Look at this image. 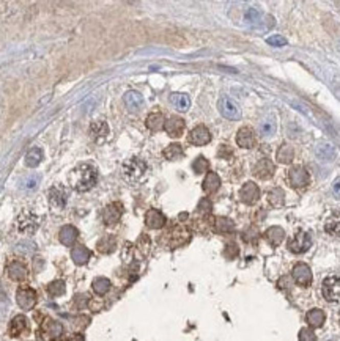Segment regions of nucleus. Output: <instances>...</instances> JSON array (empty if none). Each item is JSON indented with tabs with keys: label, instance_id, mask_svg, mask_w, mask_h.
Listing matches in <instances>:
<instances>
[{
	"label": "nucleus",
	"instance_id": "f257e3e1",
	"mask_svg": "<svg viewBox=\"0 0 340 341\" xmlns=\"http://www.w3.org/2000/svg\"><path fill=\"white\" fill-rule=\"evenodd\" d=\"M98 179V173L95 170V167L88 165V164H81L77 165L71 173H70V183L71 186L79 190V192H87L90 190Z\"/></svg>",
	"mask_w": 340,
	"mask_h": 341
},
{
	"label": "nucleus",
	"instance_id": "f03ea898",
	"mask_svg": "<svg viewBox=\"0 0 340 341\" xmlns=\"http://www.w3.org/2000/svg\"><path fill=\"white\" fill-rule=\"evenodd\" d=\"M147 172V162L139 157L128 159L123 164V176L131 183H137Z\"/></svg>",
	"mask_w": 340,
	"mask_h": 341
},
{
	"label": "nucleus",
	"instance_id": "7ed1b4c3",
	"mask_svg": "<svg viewBox=\"0 0 340 341\" xmlns=\"http://www.w3.org/2000/svg\"><path fill=\"white\" fill-rule=\"evenodd\" d=\"M323 297L328 302H338L340 300V275H329L323 280L322 285Z\"/></svg>",
	"mask_w": 340,
	"mask_h": 341
},
{
	"label": "nucleus",
	"instance_id": "20e7f679",
	"mask_svg": "<svg viewBox=\"0 0 340 341\" xmlns=\"http://www.w3.org/2000/svg\"><path fill=\"white\" fill-rule=\"evenodd\" d=\"M288 183L293 189H306L310 184V175L301 165H293L288 170Z\"/></svg>",
	"mask_w": 340,
	"mask_h": 341
},
{
	"label": "nucleus",
	"instance_id": "39448f33",
	"mask_svg": "<svg viewBox=\"0 0 340 341\" xmlns=\"http://www.w3.org/2000/svg\"><path fill=\"white\" fill-rule=\"evenodd\" d=\"M312 247V237L306 231H298L290 240H288V250L291 253H304Z\"/></svg>",
	"mask_w": 340,
	"mask_h": 341
},
{
	"label": "nucleus",
	"instance_id": "423d86ee",
	"mask_svg": "<svg viewBox=\"0 0 340 341\" xmlns=\"http://www.w3.org/2000/svg\"><path fill=\"white\" fill-rule=\"evenodd\" d=\"M217 109H219V112H221V115L224 118L233 119V121H236V119L241 118V110H239L236 103L233 101V99H230L229 96H222L221 99H219V101H217Z\"/></svg>",
	"mask_w": 340,
	"mask_h": 341
},
{
	"label": "nucleus",
	"instance_id": "0eeeda50",
	"mask_svg": "<svg viewBox=\"0 0 340 341\" xmlns=\"http://www.w3.org/2000/svg\"><path fill=\"white\" fill-rule=\"evenodd\" d=\"M16 302L22 310L29 311L36 304V293L30 286H21L16 293Z\"/></svg>",
	"mask_w": 340,
	"mask_h": 341
},
{
	"label": "nucleus",
	"instance_id": "6e6552de",
	"mask_svg": "<svg viewBox=\"0 0 340 341\" xmlns=\"http://www.w3.org/2000/svg\"><path fill=\"white\" fill-rule=\"evenodd\" d=\"M164 237H167V246L175 249V247H179V246H185L188 240L191 239V234H189V231L185 227L178 225V227L172 228L167 233V236H164Z\"/></svg>",
	"mask_w": 340,
	"mask_h": 341
},
{
	"label": "nucleus",
	"instance_id": "1a4fd4ad",
	"mask_svg": "<svg viewBox=\"0 0 340 341\" xmlns=\"http://www.w3.org/2000/svg\"><path fill=\"white\" fill-rule=\"evenodd\" d=\"M63 333V326L54 319H46L41 324V338L44 341H57Z\"/></svg>",
	"mask_w": 340,
	"mask_h": 341
},
{
	"label": "nucleus",
	"instance_id": "9d476101",
	"mask_svg": "<svg viewBox=\"0 0 340 341\" xmlns=\"http://www.w3.org/2000/svg\"><path fill=\"white\" fill-rule=\"evenodd\" d=\"M291 275H293V280H294V282H296L299 286L307 288V286H310V283H312V271H310V267H309L307 264H304V263H298V264L293 267Z\"/></svg>",
	"mask_w": 340,
	"mask_h": 341
},
{
	"label": "nucleus",
	"instance_id": "9b49d317",
	"mask_svg": "<svg viewBox=\"0 0 340 341\" xmlns=\"http://www.w3.org/2000/svg\"><path fill=\"white\" fill-rule=\"evenodd\" d=\"M188 140H189V143H192L195 147H203V145H208L211 142V134H210L207 126L198 125L191 131Z\"/></svg>",
	"mask_w": 340,
	"mask_h": 341
},
{
	"label": "nucleus",
	"instance_id": "f8f14e48",
	"mask_svg": "<svg viewBox=\"0 0 340 341\" xmlns=\"http://www.w3.org/2000/svg\"><path fill=\"white\" fill-rule=\"evenodd\" d=\"M239 200L246 205H255L260 200V189L255 183L249 181L246 183L241 190H239Z\"/></svg>",
	"mask_w": 340,
	"mask_h": 341
},
{
	"label": "nucleus",
	"instance_id": "ddd939ff",
	"mask_svg": "<svg viewBox=\"0 0 340 341\" xmlns=\"http://www.w3.org/2000/svg\"><path fill=\"white\" fill-rule=\"evenodd\" d=\"M19 230L24 233H33L38 225H39V218L35 212L32 211H24L21 215H19Z\"/></svg>",
	"mask_w": 340,
	"mask_h": 341
},
{
	"label": "nucleus",
	"instance_id": "4468645a",
	"mask_svg": "<svg viewBox=\"0 0 340 341\" xmlns=\"http://www.w3.org/2000/svg\"><path fill=\"white\" fill-rule=\"evenodd\" d=\"M254 175L258 178V179H269L274 176V172H276V167L274 164L271 162L269 159H260L258 162L254 165Z\"/></svg>",
	"mask_w": 340,
	"mask_h": 341
},
{
	"label": "nucleus",
	"instance_id": "2eb2a0df",
	"mask_svg": "<svg viewBox=\"0 0 340 341\" xmlns=\"http://www.w3.org/2000/svg\"><path fill=\"white\" fill-rule=\"evenodd\" d=\"M122 214H123V206L122 203H110L104 208L103 211V220L106 225H115L120 218H122Z\"/></svg>",
	"mask_w": 340,
	"mask_h": 341
},
{
	"label": "nucleus",
	"instance_id": "dca6fc26",
	"mask_svg": "<svg viewBox=\"0 0 340 341\" xmlns=\"http://www.w3.org/2000/svg\"><path fill=\"white\" fill-rule=\"evenodd\" d=\"M185 119L179 116H170L167 121L164 123V131L167 132V135L170 137H182L185 132Z\"/></svg>",
	"mask_w": 340,
	"mask_h": 341
},
{
	"label": "nucleus",
	"instance_id": "f3484780",
	"mask_svg": "<svg viewBox=\"0 0 340 341\" xmlns=\"http://www.w3.org/2000/svg\"><path fill=\"white\" fill-rule=\"evenodd\" d=\"M29 330V321L24 314H17L11 319L10 323V327H8V333L13 336V338H17L21 336L22 333H26Z\"/></svg>",
	"mask_w": 340,
	"mask_h": 341
},
{
	"label": "nucleus",
	"instance_id": "a211bd4d",
	"mask_svg": "<svg viewBox=\"0 0 340 341\" xmlns=\"http://www.w3.org/2000/svg\"><path fill=\"white\" fill-rule=\"evenodd\" d=\"M48 197H49V203L54 209H63V206L66 203V193L62 186L51 187Z\"/></svg>",
	"mask_w": 340,
	"mask_h": 341
},
{
	"label": "nucleus",
	"instance_id": "6ab92c4d",
	"mask_svg": "<svg viewBox=\"0 0 340 341\" xmlns=\"http://www.w3.org/2000/svg\"><path fill=\"white\" fill-rule=\"evenodd\" d=\"M166 215L159 211V209H150L147 214H145V225L151 230H159L166 225Z\"/></svg>",
	"mask_w": 340,
	"mask_h": 341
},
{
	"label": "nucleus",
	"instance_id": "aec40b11",
	"mask_svg": "<svg viewBox=\"0 0 340 341\" xmlns=\"http://www.w3.org/2000/svg\"><path fill=\"white\" fill-rule=\"evenodd\" d=\"M236 143H238V147L246 148V150L254 148L255 143H257L254 131L251 128H241L238 131V134H236Z\"/></svg>",
	"mask_w": 340,
	"mask_h": 341
},
{
	"label": "nucleus",
	"instance_id": "412c9836",
	"mask_svg": "<svg viewBox=\"0 0 340 341\" xmlns=\"http://www.w3.org/2000/svg\"><path fill=\"white\" fill-rule=\"evenodd\" d=\"M7 274L13 282H24L27 278V267L21 261H11L7 266Z\"/></svg>",
	"mask_w": 340,
	"mask_h": 341
},
{
	"label": "nucleus",
	"instance_id": "4be33fe9",
	"mask_svg": "<svg viewBox=\"0 0 340 341\" xmlns=\"http://www.w3.org/2000/svg\"><path fill=\"white\" fill-rule=\"evenodd\" d=\"M123 99H125V104H126V107H128L129 112H139V110L144 107V96L139 93V91L131 90V91H128V93L125 94Z\"/></svg>",
	"mask_w": 340,
	"mask_h": 341
},
{
	"label": "nucleus",
	"instance_id": "5701e85b",
	"mask_svg": "<svg viewBox=\"0 0 340 341\" xmlns=\"http://www.w3.org/2000/svg\"><path fill=\"white\" fill-rule=\"evenodd\" d=\"M77 236H79V231H77V228L73 227V225H65V227H62V230H60V234H58L60 242H62L63 246H66V247H71V246L76 242Z\"/></svg>",
	"mask_w": 340,
	"mask_h": 341
},
{
	"label": "nucleus",
	"instance_id": "b1692460",
	"mask_svg": "<svg viewBox=\"0 0 340 341\" xmlns=\"http://www.w3.org/2000/svg\"><path fill=\"white\" fill-rule=\"evenodd\" d=\"M265 239L271 247H277L285 239V231L281 227H269L265 231Z\"/></svg>",
	"mask_w": 340,
	"mask_h": 341
},
{
	"label": "nucleus",
	"instance_id": "393cba45",
	"mask_svg": "<svg viewBox=\"0 0 340 341\" xmlns=\"http://www.w3.org/2000/svg\"><path fill=\"white\" fill-rule=\"evenodd\" d=\"M266 200L273 208H282L285 205V192L281 187H273L268 190Z\"/></svg>",
	"mask_w": 340,
	"mask_h": 341
},
{
	"label": "nucleus",
	"instance_id": "a878e982",
	"mask_svg": "<svg viewBox=\"0 0 340 341\" xmlns=\"http://www.w3.org/2000/svg\"><path fill=\"white\" fill-rule=\"evenodd\" d=\"M306 321H307V324H309L310 327L318 329V327H322V326L325 324L326 314H325L323 310H320V308H312L310 311H307V314H306Z\"/></svg>",
	"mask_w": 340,
	"mask_h": 341
},
{
	"label": "nucleus",
	"instance_id": "bb28decb",
	"mask_svg": "<svg viewBox=\"0 0 340 341\" xmlns=\"http://www.w3.org/2000/svg\"><path fill=\"white\" fill-rule=\"evenodd\" d=\"M315 154L320 160H323V162H329V160H332L335 157V148L331 143L322 142V143L316 145Z\"/></svg>",
	"mask_w": 340,
	"mask_h": 341
},
{
	"label": "nucleus",
	"instance_id": "cd10ccee",
	"mask_svg": "<svg viewBox=\"0 0 340 341\" xmlns=\"http://www.w3.org/2000/svg\"><path fill=\"white\" fill-rule=\"evenodd\" d=\"M213 227H214L216 233H221V234H229V233L235 231V224L229 217H216L213 222Z\"/></svg>",
	"mask_w": 340,
	"mask_h": 341
},
{
	"label": "nucleus",
	"instance_id": "c85d7f7f",
	"mask_svg": "<svg viewBox=\"0 0 340 341\" xmlns=\"http://www.w3.org/2000/svg\"><path fill=\"white\" fill-rule=\"evenodd\" d=\"M325 231L331 236H340V211H334L325 222Z\"/></svg>",
	"mask_w": 340,
	"mask_h": 341
},
{
	"label": "nucleus",
	"instance_id": "c756f323",
	"mask_svg": "<svg viewBox=\"0 0 340 341\" xmlns=\"http://www.w3.org/2000/svg\"><path fill=\"white\" fill-rule=\"evenodd\" d=\"M203 190L207 193H214L219 190V187H221V178H219L217 173L214 172H208L205 179H203V184H202Z\"/></svg>",
	"mask_w": 340,
	"mask_h": 341
},
{
	"label": "nucleus",
	"instance_id": "7c9ffc66",
	"mask_svg": "<svg viewBox=\"0 0 340 341\" xmlns=\"http://www.w3.org/2000/svg\"><path fill=\"white\" fill-rule=\"evenodd\" d=\"M276 157H277V162H281V164H285V165L291 164V160L294 157L293 147L288 145V143H282L276 153Z\"/></svg>",
	"mask_w": 340,
	"mask_h": 341
},
{
	"label": "nucleus",
	"instance_id": "2f4dec72",
	"mask_svg": "<svg viewBox=\"0 0 340 341\" xmlns=\"http://www.w3.org/2000/svg\"><path fill=\"white\" fill-rule=\"evenodd\" d=\"M164 123H166V118L161 112H153L147 116L145 119V125L150 131H159L164 128Z\"/></svg>",
	"mask_w": 340,
	"mask_h": 341
},
{
	"label": "nucleus",
	"instance_id": "473e14b6",
	"mask_svg": "<svg viewBox=\"0 0 340 341\" xmlns=\"http://www.w3.org/2000/svg\"><path fill=\"white\" fill-rule=\"evenodd\" d=\"M90 250L87 249V247H84V246H77V247H74L73 250H71V258H73V261L77 264V266H82V264H85L88 259H90Z\"/></svg>",
	"mask_w": 340,
	"mask_h": 341
},
{
	"label": "nucleus",
	"instance_id": "72a5a7b5",
	"mask_svg": "<svg viewBox=\"0 0 340 341\" xmlns=\"http://www.w3.org/2000/svg\"><path fill=\"white\" fill-rule=\"evenodd\" d=\"M170 103L179 110V112H186L191 107V99L188 94L185 93H173L170 94Z\"/></svg>",
	"mask_w": 340,
	"mask_h": 341
},
{
	"label": "nucleus",
	"instance_id": "f704fd0d",
	"mask_svg": "<svg viewBox=\"0 0 340 341\" xmlns=\"http://www.w3.org/2000/svg\"><path fill=\"white\" fill-rule=\"evenodd\" d=\"M117 247V240L114 236H104L98 240L96 244V249L101 252V253H112Z\"/></svg>",
	"mask_w": 340,
	"mask_h": 341
},
{
	"label": "nucleus",
	"instance_id": "c9c22d12",
	"mask_svg": "<svg viewBox=\"0 0 340 341\" xmlns=\"http://www.w3.org/2000/svg\"><path fill=\"white\" fill-rule=\"evenodd\" d=\"M93 291L98 294V296H104L109 293L110 289V280L106 278V277H98L93 280V285H92Z\"/></svg>",
	"mask_w": 340,
	"mask_h": 341
},
{
	"label": "nucleus",
	"instance_id": "e433bc0d",
	"mask_svg": "<svg viewBox=\"0 0 340 341\" xmlns=\"http://www.w3.org/2000/svg\"><path fill=\"white\" fill-rule=\"evenodd\" d=\"M43 159V151L39 148H32L27 154H26V165L30 167V168H35L39 165Z\"/></svg>",
	"mask_w": 340,
	"mask_h": 341
},
{
	"label": "nucleus",
	"instance_id": "4c0bfd02",
	"mask_svg": "<svg viewBox=\"0 0 340 341\" xmlns=\"http://www.w3.org/2000/svg\"><path fill=\"white\" fill-rule=\"evenodd\" d=\"M164 157L169 159V160H176L179 157H183L185 151H183V147L179 143H170L166 150H164Z\"/></svg>",
	"mask_w": 340,
	"mask_h": 341
},
{
	"label": "nucleus",
	"instance_id": "58836bf2",
	"mask_svg": "<svg viewBox=\"0 0 340 341\" xmlns=\"http://www.w3.org/2000/svg\"><path fill=\"white\" fill-rule=\"evenodd\" d=\"M90 134L92 137L95 138H99V137H106L109 134V126L106 121H93L92 126H90Z\"/></svg>",
	"mask_w": 340,
	"mask_h": 341
},
{
	"label": "nucleus",
	"instance_id": "ea45409f",
	"mask_svg": "<svg viewBox=\"0 0 340 341\" xmlns=\"http://www.w3.org/2000/svg\"><path fill=\"white\" fill-rule=\"evenodd\" d=\"M46 291H48V294L52 296V297L62 296V294H65V291H66L65 282H62V280H55V282H51V283L46 286Z\"/></svg>",
	"mask_w": 340,
	"mask_h": 341
},
{
	"label": "nucleus",
	"instance_id": "a19ab883",
	"mask_svg": "<svg viewBox=\"0 0 340 341\" xmlns=\"http://www.w3.org/2000/svg\"><path fill=\"white\" fill-rule=\"evenodd\" d=\"M274 132H276V123L273 121V119H265V121H262V125H260V128H258V134L262 138H268Z\"/></svg>",
	"mask_w": 340,
	"mask_h": 341
},
{
	"label": "nucleus",
	"instance_id": "79ce46f5",
	"mask_svg": "<svg viewBox=\"0 0 340 341\" xmlns=\"http://www.w3.org/2000/svg\"><path fill=\"white\" fill-rule=\"evenodd\" d=\"M208 168H210V162L208 160L203 157V156H198L194 162H192V170L197 173V175H202V173H205V172H208Z\"/></svg>",
	"mask_w": 340,
	"mask_h": 341
},
{
	"label": "nucleus",
	"instance_id": "37998d69",
	"mask_svg": "<svg viewBox=\"0 0 340 341\" xmlns=\"http://www.w3.org/2000/svg\"><path fill=\"white\" fill-rule=\"evenodd\" d=\"M211 202L208 198H202L198 202V206H197V212L200 214V215H208L210 212H211Z\"/></svg>",
	"mask_w": 340,
	"mask_h": 341
},
{
	"label": "nucleus",
	"instance_id": "c03bdc74",
	"mask_svg": "<svg viewBox=\"0 0 340 341\" xmlns=\"http://www.w3.org/2000/svg\"><path fill=\"white\" fill-rule=\"evenodd\" d=\"M266 43L274 47H282V46H287V39L281 35H273L266 39Z\"/></svg>",
	"mask_w": 340,
	"mask_h": 341
},
{
	"label": "nucleus",
	"instance_id": "a18cd8bd",
	"mask_svg": "<svg viewBox=\"0 0 340 341\" xmlns=\"http://www.w3.org/2000/svg\"><path fill=\"white\" fill-rule=\"evenodd\" d=\"M260 19V11L257 8H247L246 13H244V21L247 24H254Z\"/></svg>",
	"mask_w": 340,
	"mask_h": 341
},
{
	"label": "nucleus",
	"instance_id": "49530a36",
	"mask_svg": "<svg viewBox=\"0 0 340 341\" xmlns=\"http://www.w3.org/2000/svg\"><path fill=\"white\" fill-rule=\"evenodd\" d=\"M299 341H316V336H315L312 329L304 327V329L299 330Z\"/></svg>",
	"mask_w": 340,
	"mask_h": 341
},
{
	"label": "nucleus",
	"instance_id": "de8ad7c7",
	"mask_svg": "<svg viewBox=\"0 0 340 341\" xmlns=\"http://www.w3.org/2000/svg\"><path fill=\"white\" fill-rule=\"evenodd\" d=\"M238 253H239V250H238L236 244H227V246H225L224 255H225V256H227L229 259H233V258H236V256H238Z\"/></svg>",
	"mask_w": 340,
	"mask_h": 341
},
{
	"label": "nucleus",
	"instance_id": "09e8293b",
	"mask_svg": "<svg viewBox=\"0 0 340 341\" xmlns=\"http://www.w3.org/2000/svg\"><path fill=\"white\" fill-rule=\"evenodd\" d=\"M74 304H76L77 308H84L88 304V296L87 294H77L74 297Z\"/></svg>",
	"mask_w": 340,
	"mask_h": 341
},
{
	"label": "nucleus",
	"instance_id": "8fccbe9b",
	"mask_svg": "<svg viewBox=\"0 0 340 341\" xmlns=\"http://www.w3.org/2000/svg\"><path fill=\"white\" fill-rule=\"evenodd\" d=\"M38 183H39V176H35V175H33V176H30L27 181L24 183V187H26V189H35V187L38 186Z\"/></svg>",
	"mask_w": 340,
	"mask_h": 341
},
{
	"label": "nucleus",
	"instance_id": "3c124183",
	"mask_svg": "<svg viewBox=\"0 0 340 341\" xmlns=\"http://www.w3.org/2000/svg\"><path fill=\"white\" fill-rule=\"evenodd\" d=\"M219 157H224V159H229V156H232V150L227 147V145H221V150H219Z\"/></svg>",
	"mask_w": 340,
	"mask_h": 341
},
{
	"label": "nucleus",
	"instance_id": "603ef678",
	"mask_svg": "<svg viewBox=\"0 0 340 341\" xmlns=\"http://www.w3.org/2000/svg\"><path fill=\"white\" fill-rule=\"evenodd\" d=\"M332 193L335 195V198H340V178H337L332 183Z\"/></svg>",
	"mask_w": 340,
	"mask_h": 341
},
{
	"label": "nucleus",
	"instance_id": "864d4df0",
	"mask_svg": "<svg viewBox=\"0 0 340 341\" xmlns=\"http://www.w3.org/2000/svg\"><path fill=\"white\" fill-rule=\"evenodd\" d=\"M66 341H85V338L81 333H76V335H71Z\"/></svg>",
	"mask_w": 340,
	"mask_h": 341
},
{
	"label": "nucleus",
	"instance_id": "5fc2aeb1",
	"mask_svg": "<svg viewBox=\"0 0 340 341\" xmlns=\"http://www.w3.org/2000/svg\"><path fill=\"white\" fill-rule=\"evenodd\" d=\"M5 297V293H4V288H2V285H0V299H4Z\"/></svg>",
	"mask_w": 340,
	"mask_h": 341
}]
</instances>
